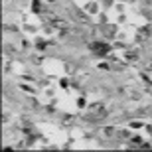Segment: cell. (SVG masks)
Wrapping results in <instances>:
<instances>
[{
    "mask_svg": "<svg viewBox=\"0 0 152 152\" xmlns=\"http://www.w3.org/2000/svg\"><path fill=\"white\" fill-rule=\"evenodd\" d=\"M45 48V42H38V50H44Z\"/></svg>",
    "mask_w": 152,
    "mask_h": 152,
    "instance_id": "30bf717a",
    "label": "cell"
},
{
    "mask_svg": "<svg viewBox=\"0 0 152 152\" xmlns=\"http://www.w3.org/2000/svg\"><path fill=\"white\" fill-rule=\"evenodd\" d=\"M118 93H123V95L129 97V99H140V93H138L136 89H132V87H121Z\"/></svg>",
    "mask_w": 152,
    "mask_h": 152,
    "instance_id": "3957f363",
    "label": "cell"
},
{
    "mask_svg": "<svg viewBox=\"0 0 152 152\" xmlns=\"http://www.w3.org/2000/svg\"><path fill=\"white\" fill-rule=\"evenodd\" d=\"M115 132H117V130H115L113 126H107V129H103V132H101V134H103V136H113Z\"/></svg>",
    "mask_w": 152,
    "mask_h": 152,
    "instance_id": "52a82bcc",
    "label": "cell"
},
{
    "mask_svg": "<svg viewBox=\"0 0 152 152\" xmlns=\"http://www.w3.org/2000/svg\"><path fill=\"white\" fill-rule=\"evenodd\" d=\"M130 146H134V148H138V146H142V148H150L148 144H142V140L138 138V136H134V138H130Z\"/></svg>",
    "mask_w": 152,
    "mask_h": 152,
    "instance_id": "5b68a950",
    "label": "cell"
},
{
    "mask_svg": "<svg viewBox=\"0 0 152 152\" xmlns=\"http://www.w3.org/2000/svg\"><path fill=\"white\" fill-rule=\"evenodd\" d=\"M126 59H130V61H136V53H132V51H126Z\"/></svg>",
    "mask_w": 152,
    "mask_h": 152,
    "instance_id": "9c48e42d",
    "label": "cell"
},
{
    "mask_svg": "<svg viewBox=\"0 0 152 152\" xmlns=\"http://www.w3.org/2000/svg\"><path fill=\"white\" fill-rule=\"evenodd\" d=\"M34 10H36V12L39 10V2H38V0H34Z\"/></svg>",
    "mask_w": 152,
    "mask_h": 152,
    "instance_id": "8fae6325",
    "label": "cell"
},
{
    "mask_svg": "<svg viewBox=\"0 0 152 152\" xmlns=\"http://www.w3.org/2000/svg\"><path fill=\"white\" fill-rule=\"evenodd\" d=\"M51 2H53V0H51Z\"/></svg>",
    "mask_w": 152,
    "mask_h": 152,
    "instance_id": "7c38bea8",
    "label": "cell"
},
{
    "mask_svg": "<svg viewBox=\"0 0 152 152\" xmlns=\"http://www.w3.org/2000/svg\"><path fill=\"white\" fill-rule=\"evenodd\" d=\"M50 24L53 26V28H57V30H67V28H69V24L65 22V20H61V18H56V16H50Z\"/></svg>",
    "mask_w": 152,
    "mask_h": 152,
    "instance_id": "277c9868",
    "label": "cell"
},
{
    "mask_svg": "<svg viewBox=\"0 0 152 152\" xmlns=\"http://www.w3.org/2000/svg\"><path fill=\"white\" fill-rule=\"evenodd\" d=\"M146 36H150V28H140L138 30V39H144Z\"/></svg>",
    "mask_w": 152,
    "mask_h": 152,
    "instance_id": "8992f818",
    "label": "cell"
},
{
    "mask_svg": "<svg viewBox=\"0 0 152 152\" xmlns=\"http://www.w3.org/2000/svg\"><path fill=\"white\" fill-rule=\"evenodd\" d=\"M89 48H91V51H93V53H101V56H105V53H109V51H111V48H109L107 44H101V42H93Z\"/></svg>",
    "mask_w": 152,
    "mask_h": 152,
    "instance_id": "7a4b0ae2",
    "label": "cell"
},
{
    "mask_svg": "<svg viewBox=\"0 0 152 152\" xmlns=\"http://www.w3.org/2000/svg\"><path fill=\"white\" fill-rule=\"evenodd\" d=\"M105 36H107V38L115 36V28H113V26H107V32H105Z\"/></svg>",
    "mask_w": 152,
    "mask_h": 152,
    "instance_id": "ba28073f",
    "label": "cell"
},
{
    "mask_svg": "<svg viewBox=\"0 0 152 152\" xmlns=\"http://www.w3.org/2000/svg\"><path fill=\"white\" fill-rule=\"evenodd\" d=\"M105 115H107V111H105V109L97 103V105H93V107H91V111H87L83 117L87 118V121H99V118H103Z\"/></svg>",
    "mask_w": 152,
    "mask_h": 152,
    "instance_id": "6da1fadb",
    "label": "cell"
}]
</instances>
